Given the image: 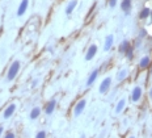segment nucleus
Here are the masks:
<instances>
[{
	"mask_svg": "<svg viewBox=\"0 0 152 138\" xmlns=\"http://www.w3.org/2000/svg\"><path fill=\"white\" fill-rule=\"evenodd\" d=\"M142 96H143V88L137 86V87L132 89V92H131V100L134 103H138L142 99Z\"/></svg>",
	"mask_w": 152,
	"mask_h": 138,
	"instance_id": "nucleus-3",
	"label": "nucleus"
},
{
	"mask_svg": "<svg viewBox=\"0 0 152 138\" xmlns=\"http://www.w3.org/2000/svg\"><path fill=\"white\" fill-rule=\"evenodd\" d=\"M126 107V100L125 99H121V100L118 101V104H117V107H115V113L118 114V113H121V112L125 109Z\"/></svg>",
	"mask_w": 152,
	"mask_h": 138,
	"instance_id": "nucleus-17",
	"label": "nucleus"
},
{
	"mask_svg": "<svg viewBox=\"0 0 152 138\" xmlns=\"http://www.w3.org/2000/svg\"><path fill=\"white\" fill-rule=\"evenodd\" d=\"M56 107V100L55 99H53V100H50L49 103L46 104V108H45V113L46 114H51L54 112V109Z\"/></svg>",
	"mask_w": 152,
	"mask_h": 138,
	"instance_id": "nucleus-12",
	"label": "nucleus"
},
{
	"mask_svg": "<svg viewBox=\"0 0 152 138\" xmlns=\"http://www.w3.org/2000/svg\"><path fill=\"white\" fill-rule=\"evenodd\" d=\"M150 24H152V9H151V16H150Z\"/></svg>",
	"mask_w": 152,
	"mask_h": 138,
	"instance_id": "nucleus-25",
	"label": "nucleus"
},
{
	"mask_svg": "<svg viewBox=\"0 0 152 138\" xmlns=\"http://www.w3.org/2000/svg\"><path fill=\"white\" fill-rule=\"evenodd\" d=\"M150 16H151V8L143 7L139 11V20H147Z\"/></svg>",
	"mask_w": 152,
	"mask_h": 138,
	"instance_id": "nucleus-10",
	"label": "nucleus"
},
{
	"mask_svg": "<svg viewBox=\"0 0 152 138\" xmlns=\"http://www.w3.org/2000/svg\"><path fill=\"white\" fill-rule=\"evenodd\" d=\"M3 131H4V129H3V126H0V136H1Z\"/></svg>",
	"mask_w": 152,
	"mask_h": 138,
	"instance_id": "nucleus-26",
	"label": "nucleus"
},
{
	"mask_svg": "<svg viewBox=\"0 0 152 138\" xmlns=\"http://www.w3.org/2000/svg\"><path fill=\"white\" fill-rule=\"evenodd\" d=\"M39 114H41V108H34L33 109V111H31L30 112V118H31V120H36V118H38V117H39Z\"/></svg>",
	"mask_w": 152,
	"mask_h": 138,
	"instance_id": "nucleus-18",
	"label": "nucleus"
},
{
	"mask_svg": "<svg viewBox=\"0 0 152 138\" xmlns=\"http://www.w3.org/2000/svg\"><path fill=\"white\" fill-rule=\"evenodd\" d=\"M76 5H77V0H71L67 4V7H66V15H71L74 12V9L76 8Z\"/></svg>",
	"mask_w": 152,
	"mask_h": 138,
	"instance_id": "nucleus-14",
	"label": "nucleus"
},
{
	"mask_svg": "<svg viewBox=\"0 0 152 138\" xmlns=\"http://www.w3.org/2000/svg\"><path fill=\"white\" fill-rule=\"evenodd\" d=\"M131 46V45H130V42L127 40H125V41H122L121 42V45H119V47H118V51L121 54H126V51L129 50V47Z\"/></svg>",
	"mask_w": 152,
	"mask_h": 138,
	"instance_id": "nucleus-15",
	"label": "nucleus"
},
{
	"mask_svg": "<svg viewBox=\"0 0 152 138\" xmlns=\"http://www.w3.org/2000/svg\"><path fill=\"white\" fill-rule=\"evenodd\" d=\"M85 105H87V100H85V99H81V100H79L76 103V105L74 108V116L75 117L80 116V114L83 113V111L85 109Z\"/></svg>",
	"mask_w": 152,
	"mask_h": 138,
	"instance_id": "nucleus-2",
	"label": "nucleus"
},
{
	"mask_svg": "<svg viewBox=\"0 0 152 138\" xmlns=\"http://www.w3.org/2000/svg\"><path fill=\"white\" fill-rule=\"evenodd\" d=\"M110 86H112V78L110 76H107V78H105L101 82V84H100V94H106L107 91H109V88H110Z\"/></svg>",
	"mask_w": 152,
	"mask_h": 138,
	"instance_id": "nucleus-4",
	"label": "nucleus"
},
{
	"mask_svg": "<svg viewBox=\"0 0 152 138\" xmlns=\"http://www.w3.org/2000/svg\"><path fill=\"white\" fill-rule=\"evenodd\" d=\"M151 63H152V61H151L150 57H148V55H144L143 58L139 61V69H140V70L148 69V67L151 66Z\"/></svg>",
	"mask_w": 152,
	"mask_h": 138,
	"instance_id": "nucleus-7",
	"label": "nucleus"
},
{
	"mask_svg": "<svg viewBox=\"0 0 152 138\" xmlns=\"http://www.w3.org/2000/svg\"><path fill=\"white\" fill-rule=\"evenodd\" d=\"M97 45H91L89 47H88V50H87V53H85V61H92L96 57V54H97Z\"/></svg>",
	"mask_w": 152,
	"mask_h": 138,
	"instance_id": "nucleus-5",
	"label": "nucleus"
},
{
	"mask_svg": "<svg viewBox=\"0 0 152 138\" xmlns=\"http://www.w3.org/2000/svg\"><path fill=\"white\" fill-rule=\"evenodd\" d=\"M129 138H135V137H134V136H130V137H129Z\"/></svg>",
	"mask_w": 152,
	"mask_h": 138,
	"instance_id": "nucleus-27",
	"label": "nucleus"
},
{
	"mask_svg": "<svg viewBox=\"0 0 152 138\" xmlns=\"http://www.w3.org/2000/svg\"><path fill=\"white\" fill-rule=\"evenodd\" d=\"M113 44H114V36H113V34H109V36L105 38V44H104V51H109L113 47Z\"/></svg>",
	"mask_w": 152,
	"mask_h": 138,
	"instance_id": "nucleus-8",
	"label": "nucleus"
},
{
	"mask_svg": "<svg viewBox=\"0 0 152 138\" xmlns=\"http://www.w3.org/2000/svg\"><path fill=\"white\" fill-rule=\"evenodd\" d=\"M117 1H118V0H109V7L110 8H114L117 5Z\"/></svg>",
	"mask_w": 152,
	"mask_h": 138,
	"instance_id": "nucleus-22",
	"label": "nucleus"
},
{
	"mask_svg": "<svg viewBox=\"0 0 152 138\" xmlns=\"http://www.w3.org/2000/svg\"><path fill=\"white\" fill-rule=\"evenodd\" d=\"M29 5V0H23L18 5V9H17V16H23L25 12H26V8Z\"/></svg>",
	"mask_w": 152,
	"mask_h": 138,
	"instance_id": "nucleus-11",
	"label": "nucleus"
},
{
	"mask_svg": "<svg viewBox=\"0 0 152 138\" xmlns=\"http://www.w3.org/2000/svg\"><path fill=\"white\" fill-rule=\"evenodd\" d=\"M125 55H126V58H127V59H132V58H134V47L130 46V47H129V50L126 51Z\"/></svg>",
	"mask_w": 152,
	"mask_h": 138,
	"instance_id": "nucleus-19",
	"label": "nucleus"
},
{
	"mask_svg": "<svg viewBox=\"0 0 152 138\" xmlns=\"http://www.w3.org/2000/svg\"><path fill=\"white\" fill-rule=\"evenodd\" d=\"M4 138H16V136H15L13 133H12V131H9V133H7V134L4 136Z\"/></svg>",
	"mask_w": 152,
	"mask_h": 138,
	"instance_id": "nucleus-23",
	"label": "nucleus"
},
{
	"mask_svg": "<svg viewBox=\"0 0 152 138\" xmlns=\"http://www.w3.org/2000/svg\"><path fill=\"white\" fill-rule=\"evenodd\" d=\"M80 138H85V136H84V134H83V136H81V137H80Z\"/></svg>",
	"mask_w": 152,
	"mask_h": 138,
	"instance_id": "nucleus-28",
	"label": "nucleus"
},
{
	"mask_svg": "<svg viewBox=\"0 0 152 138\" xmlns=\"http://www.w3.org/2000/svg\"><path fill=\"white\" fill-rule=\"evenodd\" d=\"M15 111H16V104H9L7 107V109L4 111V113H3V117H4V118H9L12 114L15 113Z\"/></svg>",
	"mask_w": 152,
	"mask_h": 138,
	"instance_id": "nucleus-13",
	"label": "nucleus"
},
{
	"mask_svg": "<svg viewBox=\"0 0 152 138\" xmlns=\"http://www.w3.org/2000/svg\"><path fill=\"white\" fill-rule=\"evenodd\" d=\"M36 138H46V131H43V130L38 131L37 136H36Z\"/></svg>",
	"mask_w": 152,
	"mask_h": 138,
	"instance_id": "nucleus-20",
	"label": "nucleus"
},
{
	"mask_svg": "<svg viewBox=\"0 0 152 138\" xmlns=\"http://www.w3.org/2000/svg\"><path fill=\"white\" fill-rule=\"evenodd\" d=\"M145 36H147V32H145V29H142L140 32H139V38H144Z\"/></svg>",
	"mask_w": 152,
	"mask_h": 138,
	"instance_id": "nucleus-21",
	"label": "nucleus"
},
{
	"mask_svg": "<svg viewBox=\"0 0 152 138\" xmlns=\"http://www.w3.org/2000/svg\"><path fill=\"white\" fill-rule=\"evenodd\" d=\"M129 75V70L127 69H122V70H119L118 74H117V80L118 82H122L123 79H126V76Z\"/></svg>",
	"mask_w": 152,
	"mask_h": 138,
	"instance_id": "nucleus-16",
	"label": "nucleus"
},
{
	"mask_svg": "<svg viewBox=\"0 0 152 138\" xmlns=\"http://www.w3.org/2000/svg\"><path fill=\"white\" fill-rule=\"evenodd\" d=\"M148 96H150V99L152 100V87L150 88V91H148Z\"/></svg>",
	"mask_w": 152,
	"mask_h": 138,
	"instance_id": "nucleus-24",
	"label": "nucleus"
},
{
	"mask_svg": "<svg viewBox=\"0 0 152 138\" xmlns=\"http://www.w3.org/2000/svg\"><path fill=\"white\" fill-rule=\"evenodd\" d=\"M121 9L126 15H130V12H131V9H132V0H122Z\"/></svg>",
	"mask_w": 152,
	"mask_h": 138,
	"instance_id": "nucleus-6",
	"label": "nucleus"
},
{
	"mask_svg": "<svg viewBox=\"0 0 152 138\" xmlns=\"http://www.w3.org/2000/svg\"><path fill=\"white\" fill-rule=\"evenodd\" d=\"M20 62L18 61H15L11 65V67H9V71H8V75H7V80L8 82H12L15 78H16V75L18 74V71H20Z\"/></svg>",
	"mask_w": 152,
	"mask_h": 138,
	"instance_id": "nucleus-1",
	"label": "nucleus"
},
{
	"mask_svg": "<svg viewBox=\"0 0 152 138\" xmlns=\"http://www.w3.org/2000/svg\"><path fill=\"white\" fill-rule=\"evenodd\" d=\"M99 74H100V71L97 69L93 70V71L91 72V75L88 76V80H87V86H88V87H91V86L93 84L94 82H96V79L99 78Z\"/></svg>",
	"mask_w": 152,
	"mask_h": 138,
	"instance_id": "nucleus-9",
	"label": "nucleus"
}]
</instances>
